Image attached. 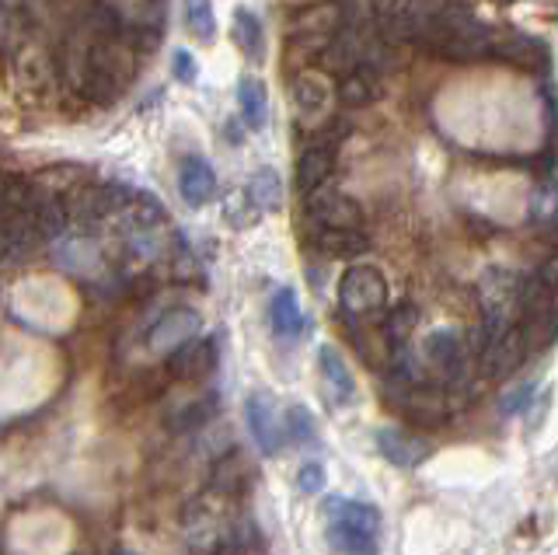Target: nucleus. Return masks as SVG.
<instances>
[{
  "instance_id": "9b49d317",
  "label": "nucleus",
  "mask_w": 558,
  "mask_h": 555,
  "mask_svg": "<svg viewBox=\"0 0 558 555\" xmlns=\"http://www.w3.org/2000/svg\"><path fill=\"white\" fill-rule=\"evenodd\" d=\"M336 154H339V147L307 141V147L301 150V158H296V168H293V182L304 196L314 193V189L328 185V179L336 176V161H339Z\"/></svg>"
},
{
  "instance_id": "393cba45",
  "label": "nucleus",
  "mask_w": 558,
  "mask_h": 555,
  "mask_svg": "<svg viewBox=\"0 0 558 555\" xmlns=\"http://www.w3.org/2000/svg\"><path fill=\"white\" fill-rule=\"evenodd\" d=\"M293 106L301 116H314V112H322V106L328 101V92H325V84L322 81H314V77H296L293 81Z\"/></svg>"
},
{
  "instance_id": "c756f323",
  "label": "nucleus",
  "mask_w": 558,
  "mask_h": 555,
  "mask_svg": "<svg viewBox=\"0 0 558 555\" xmlns=\"http://www.w3.org/2000/svg\"><path fill=\"white\" fill-rule=\"evenodd\" d=\"M531 398H534V385H523V388H517V391H510V395L502 398V412L513 415V412H520L523 406H527Z\"/></svg>"
},
{
  "instance_id": "a878e982",
  "label": "nucleus",
  "mask_w": 558,
  "mask_h": 555,
  "mask_svg": "<svg viewBox=\"0 0 558 555\" xmlns=\"http://www.w3.org/2000/svg\"><path fill=\"white\" fill-rule=\"evenodd\" d=\"M283 433L287 441H301V444H311L314 441V420L304 406H290L287 415H283Z\"/></svg>"
},
{
  "instance_id": "39448f33",
  "label": "nucleus",
  "mask_w": 558,
  "mask_h": 555,
  "mask_svg": "<svg viewBox=\"0 0 558 555\" xmlns=\"http://www.w3.org/2000/svg\"><path fill=\"white\" fill-rule=\"evenodd\" d=\"M339 304L349 318H377L388 307V280L374 266L345 269L339 283Z\"/></svg>"
},
{
  "instance_id": "b1692460",
  "label": "nucleus",
  "mask_w": 558,
  "mask_h": 555,
  "mask_svg": "<svg viewBox=\"0 0 558 555\" xmlns=\"http://www.w3.org/2000/svg\"><path fill=\"white\" fill-rule=\"evenodd\" d=\"M185 28L189 36H196L199 43H214L217 36V19L209 0H185Z\"/></svg>"
},
{
  "instance_id": "ddd939ff",
  "label": "nucleus",
  "mask_w": 558,
  "mask_h": 555,
  "mask_svg": "<svg viewBox=\"0 0 558 555\" xmlns=\"http://www.w3.org/2000/svg\"><path fill=\"white\" fill-rule=\"evenodd\" d=\"M377 450L395 468H418V464H423L433 455L429 441L415 437V433H409V430H395V426L377 430Z\"/></svg>"
},
{
  "instance_id": "6ab92c4d",
  "label": "nucleus",
  "mask_w": 558,
  "mask_h": 555,
  "mask_svg": "<svg viewBox=\"0 0 558 555\" xmlns=\"http://www.w3.org/2000/svg\"><path fill=\"white\" fill-rule=\"evenodd\" d=\"M244 200H248L258 214H272L283 206V182L272 168H258L255 176L244 185Z\"/></svg>"
},
{
  "instance_id": "0eeeda50",
  "label": "nucleus",
  "mask_w": 558,
  "mask_h": 555,
  "mask_svg": "<svg viewBox=\"0 0 558 555\" xmlns=\"http://www.w3.org/2000/svg\"><path fill=\"white\" fill-rule=\"evenodd\" d=\"M426 353V367L436 374V381H444V385H461L464 374H468V346L458 333H450V328H440V333H433L423 346Z\"/></svg>"
},
{
  "instance_id": "f257e3e1",
  "label": "nucleus",
  "mask_w": 558,
  "mask_h": 555,
  "mask_svg": "<svg viewBox=\"0 0 558 555\" xmlns=\"http://www.w3.org/2000/svg\"><path fill=\"white\" fill-rule=\"evenodd\" d=\"M415 36L423 39L436 57L453 63H475L493 57V46L499 32L485 28L478 19H471L468 11H440L415 28Z\"/></svg>"
},
{
  "instance_id": "412c9836",
  "label": "nucleus",
  "mask_w": 558,
  "mask_h": 555,
  "mask_svg": "<svg viewBox=\"0 0 558 555\" xmlns=\"http://www.w3.org/2000/svg\"><path fill=\"white\" fill-rule=\"evenodd\" d=\"M415 325H418V311H415V304H398V307L388 311V318H384V339H388L391 353L409 350V339H412V333H415Z\"/></svg>"
},
{
  "instance_id": "cd10ccee",
  "label": "nucleus",
  "mask_w": 558,
  "mask_h": 555,
  "mask_svg": "<svg viewBox=\"0 0 558 555\" xmlns=\"http://www.w3.org/2000/svg\"><path fill=\"white\" fill-rule=\"evenodd\" d=\"M296 485H301V493H322V485H325V468H322L318 461L301 464V472H296Z\"/></svg>"
},
{
  "instance_id": "dca6fc26",
  "label": "nucleus",
  "mask_w": 558,
  "mask_h": 555,
  "mask_svg": "<svg viewBox=\"0 0 558 555\" xmlns=\"http://www.w3.org/2000/svg\"><path fill=\"white\" fill-rule=\"evenodd\" d=\"M269 325L279 339H301L307 333V315L293 290H276L269 301Z\"/></svg>"
},
{
  "instance_id": "4be33fe9",
  "label": "nucleus",
  "mask_w": 558,
  "mask_h": 555,
  "mask_svg": "<svg viewBox=\"0 0 558 555\" xmlns=\"http://www.w3.org/2000/svg\"><path fill=\"white\" fill-rule=\"evenodd\" d=\"M231 36H234V46H238L248 60H258V57H262V43H266V36H262V22L255 19L252 11H244V8L234 11Z\"/></svg>"
},
{
  "instance_id": "a211bd4d",
  "label": "nucleus",
  "mask_w": 558,
  "mask_h": 555,
  "mask_svg": "<svg viewBox=\"0 0 558 555\" xmlns=\"http://www.w3.org/2000/svg\"><path fill=\"white\" fill-rule=\"evenodd\" d=\"M336 98L342 101L345 109H363L371 106L377 98V81H374V71L366 63H356L353 71H345L336 84Z\"/></svg>"
},
{
  "instance_id": "6e6552de",
  "label": "nucleus",
  "mask_w": 558,
  "mask_h": 555,
  "mask_svg": "<svg viewBox=\"0 0 558 555\" xmlns=\"http://www.w3.org/2000/svg\"><path fill=\"white\" fill-rule=\"evenodd\" d=\"M304 210L314 220V228H360L363 210L356 200H349L345 193L331 185L314 189L304 196Z\"/></svg>"
},
{
  "instance_id": "7ed1b4c3",
  "label": "nucleus",
  "mask_w": 558,
  "mask_h": 555,
  "mask_svg": "<svg viewBox=\"0 0 558 555\" xmlns=\"http://www.w3.org/2000/svg\"><path fill=\"white\" fill-rule=\"evenodd\" d=\"M328 520V542L339 555H377L380 514L371 503L328 496L322 507Z\"/></svg>"
},
{
  "instance_id": "aec40b11",
  "label": "nucleus",
  "mask_w": 558,
  "mask_h": 555,
  "mask_svg": "<svg viewBox=\"0 0 558 555\" xmlns=\"http://www.w3.org/2000/svg\"><path fill=\"white\" fill-rule=\"evenodd\" d=\"M238 101H241V119L248 130H262L266 126V116H269V101H266V88L255 81V77H244L238 84Z\"/></svg>"
},
{
  "instance_id": "f8f14e48",
  "label": "nucleus",
  "mask_w": 558,
  "mask_h": 555,
  "mask_svg": "<svg viewBox=\"0 0 558 555\" xmlns=\"http://www.w3.org/2000/svg\"><path fill=\"white\" fill-rule=\"evenodd\" d=\"M199 333V315L189 307H171L165 311L161 318L154 322L150 336H147V346L154 353H171L174 346H182L185 339H192Z\"/></svg>"
},
{
  "instance_id": "4468645a",
  "label": "nucleus",
  "mask_w": 558,
  "mask_h": 555,
  "mask_svg": "<svg viewBox=\"0 0 558 555\" xmlns=\"http://www.w3.org/2000/svg\"><path fill=\"white\" fill-rule=\"evenodd\" d=\"M179 189L189 206H206L217 196V171L209 168V161H203L199 154H189L179 165Z\"/></svg>"
},
{
  "instance_id": "20e7f679",
  "label": "nucleus",
  "mask_w": 558,
  "mask_h": 555,
  "mask_svg": "<svg viewBox=\"0 0 558 555\" xmlns=\"http://www.w3.org/2000/svg\"><path fill=\"white\" fill-rule=\"evenodd\" d=\"M520 287L523 276L506 269V266H493L482 273L478 280V304H482V328H478V342L475 350H482L485 342H493L496 336H502L506 328H513L520 318Z\"/></svg>"
},
{
  "instance_id": "bb28decb",
  "label": "nucleus",
  "mask_w": 558,
  "mask_h": 555,
  "mask_svg": "<svg viewBox=\"0 0 558 555\" xmlns=\"http://www.w3.org/2000/svg\"><path fill=\"white\" fill-rule=\"evenodd\" d=\"M531 217L537 224H548L558 217V185L548 182V185H537L534 189V200H531Z\"/></svg>"
},
{
  "instance_id": "f03ea898",
  "label": "nucleus",
  "mask_w": 558,
  "mask_h": 555,
  "mask_svg": "<svg viewBox=\"0 0 558 555\" xmlns=\"http://www.w3.org/2000/svg\"><path fill=\"white\" fill-rule=\"evenodd\" d=\"M527 350L541 353L558 339V252L548 255L520 287V318Z\"/></svg>"
},
{
  "instance_id": "1a4fd4ad",
  "label": "nucleus",
  "mask_w": 558,
  "mask_h": 555,
  "mask_svg": "<svg viewBox=\"0 0 558 555\" xmlns=\"http://www.w3.org/2000/svg\"><path fill=\"white\" fill-rule=\"evenodd\" d=\"M244 415H248V430L255 444L266 455H279L287 444V433H283V415L276 409V398L266 391H252L248 402H244Z\"/></svg>"
},
{
  "instance_id": "c85d7f7f",
  "label": "nucleus",
  "mask_w": 558,
  "mask_h": 555,
  "mask_svg": "<svg viewBox=\"0 0 558 555\" xmlns=\"http://www.w3.org/2000/svg\"><path fill=\"white\" fill-rule=\"evenodd\" d=\"M174 77H179L182 84H196V77H199V63L192 60L185 49H179V53H174Z\"/></svg>"
},
{
  "instance_id": "2eb2a0df",
  "label": "nucleus",
  "mask_w": 558,
  "mask_h": 555,
  "mask_svg": "<svg viewBox=\"0 0 558 555\" xmlns=\"http://www.w3.org/2000/svg\"><path fill=\"white\" fill-rule=\"evenodd\" d=\"M318 367H322V377H325V391L336 406H349L356 398V381L349 374L342 353L336 346H322L318 350Z\"/></svg>"
},
{
  "instance_id": "5701e85b",
  "label": "nucleus",
  "mask_w": 558,
  "mask_h": 555,
  "mask_svg": "<svg viewBox=\"0 0 558 555\" xmlns=\"http://www.w3.org/2000/svg\"><path fill=\"white\" fill-rule=\"evenodd\" d=\"M244 485H248V461L241 455H227L223 461H217L214 490H220L227 496H238V493H244Z\"/></svg>"
},
{
  "instance_id": "9d476101",
  "label": "nucleus",
  "mask_w": 558,
  "mask_h": 555,
  "mask_svg": "<svg viewBox=\"0 0 558 555\" xmlns=\"http://www.w3.org/2000/svg\"><path fill=\"white\" fill-rule=\"evenodd\" d=\"M527 353L531 350H527V339H523V328L513 325V328H506L502 336H496L493 342H485L478 350V360H482L488 377L502 381V377H510L523 360H527Z\"/></svg>"
},
{
  "instance_id": "f3484780",
  "label": "nucleus",
  "mask_w": 558,
  "mask_h": 555,
  "mask_svg": "<svg viewBox=\"0 0 558 555\" xmlns=\"http://www.w3.org/2000/svg\"><path fill=\"white\" fill-rule=\"evenodd\" d=\"M311 245L328 258H356L371 249V241L360 228H314Z\"/></svg>"
},
{
  "instance_id": "423d86ee",
  "label": "nucleus",
  "mask_w": 558,
  "mask_h": 555,
  "mask_svg": "<svg viewBox=\"0 0 558 555\" xmlns=\"http://www.w3.org/2000/svg\"><path fill=\"white\" fill-rule=\"evenodd\" d=\"M217 363H220V346H217V339L192 336L182 346H174V350L168 353L165 367H168V377L185 381V385H199V381H206L209 374L217 371Z\"/></svg>"
}]
</instances>
